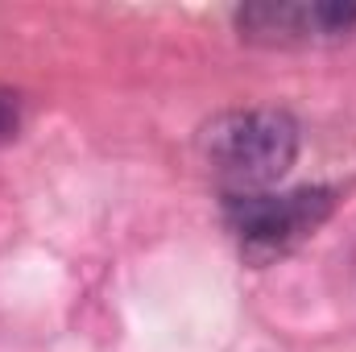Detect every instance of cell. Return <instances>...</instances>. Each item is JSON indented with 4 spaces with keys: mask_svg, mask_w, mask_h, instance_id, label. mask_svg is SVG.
<instances>
[{
    "mask_svg": "<svg viewBox=\"0 0 356 352\" xmlns=\"http://www.w3.org/2000/svg\"><path fill=\"white\" fill-rule=\"evenodd\" d=\"M199 154L232 191H261L294 166L298 125L282 108H232L199 129Z\"/></svg>",
    "mask_w": 356,
    "mask_h": 352,
    "instance_id": "cell-1",
    "label": "cell"
},
{
    "mask_svg": "<svg viewBox=\"0 0 356 352\" xmlns=\"http://www.w3.org/2000/svg\"><path fill=\"white\" fill-rule=\"evenodd\" d=\"M336 211V191L332 186H298V191H228L224 195V220L232 237L241 241L245 257L257 265L273 262L302 245L327 216Z\"/></svg>",
    "mask_w": 356,
    "mask_h": 352,
    "instance_id": "cell-2",
    "label": "cell"
},
{
    "mask_svg": "<svg viewBox=\"0 0 356 352\" xmlns=\"http://www.w3.org/2000/svg\"><path fill=\"white\" fill-rule=\"evenodd\" d=\"M236 29L257 46H332L356 29V4L340 0H266L236 8Z\"/></svg>",
    "mask_w": 356,
    "mask_h": 352,
    "instance_id": "cell-3",
    "label": "cell"
},
{
    "mask_svg": "<svg viewBox=\"0 0 356 352\" xmlns=\"http://www.w3.org/2000/svg\"><path fill=\"white\" fill-rule=\"evenodd\" d=\"M21 129V116H17V104L13 95H0V141H13Z\"/></svg>",
    "mask_w": 356,
    "mask_h": 352,
    "instance_id": "cell-4",
    "label": "cell"
}]
</instances>
